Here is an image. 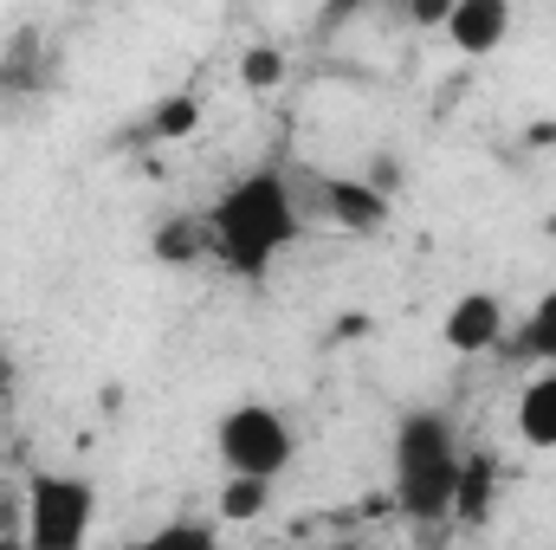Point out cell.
<instances>
[{
    "label": "cell",
    "mask_w": 556,
    "mask_h": 550,
    "mask_svg": "<svg viewBox=\"0 0 556 550\" xmlns=\"http://www.w3.org/2000/svg\"><path fill=\"white\" fill-rule=\"evenodd\" d=\"M201 221H207V260L247 285H260L304 234V208H298V188L285 168H253V175L227 182Z\"/></svg>",
    "instance_id": "6da1fadb"
},
{
    "label": "cell",
    "mask_w": 556,
    "mask_h": 550,
    "mask_svg": "<svg viewBox=\"0 0 556 550\" xmlns=\"http://www.w3.org/2000/svg\"><path fill=\"white\" fill-rule=\"evenodd\" d=\"M459 466H466V447H459L453 421H446L440 409H408L402 421H395V440H389V479H395V505H402L415 525H440V518H453Z\"/></svg>",
    "instance_id": "7a4b0ae2"
},
{
    "label": "cell",
    "mask_w": 556,
    "mask_h": 550,
    "mask_svg": "<svg viewBox=\"0 0 556 550\" xmlns=\"http://www.w3.org/2000/svg\"><path fill=\"white\" fill-rule=\"evenodd\" d=\"M98 525V486L78 473H26V545L78 550Z\"/></svg>",
    "instance_id": "3957f363"
},
{
    "label": "cell",
    "mask_w": 556,
    "mask_h": 550,
    "mask_svg": "<svg viewBox=\"0 0 556 550\" xmlns=\"http://www.w3.org/2000/svg\"><path fill=\"white\" fill-rule=\"evenodd\" d=\"M214 447H220V466L227 473H260V479L291 473V460H298V434H291V421L273 402L227 409L220 427H214Z\"/></svg>",
    "instance_id": "277c9868"
},
{
    "label": "cell",
    "mask_w": 556,
    "mask_h": 550,
    "mask_svg": "<svg viewBox=\"0 0 556 550\" xmlns=\"http://www.w3.org/2000/svg\"><path fill=\"white\" fill-rule=\"evenodd\" d=\"M505 330H511V317H505L498 291H459L440 317V337H446L453 357H485V350L505 343Z\"/></svg>",
    "instance_id": "5b68a950"
},
{
    "label": "cell",
    "mask_w": 556,
    "mask_h": 550,
    "mask_svg": "<svg viewBox=\"0 0 556 550\" xmlns=\"http://www.w3.org/2000/svg\"><path fill=\"white\" fill-rule=\"evenodd\" d=\"M440 33L453 39V52L492 59V52L511 39V0H453V13H446Z\"/></svg>",
    "instance_id": "8992f818"
},
{
    "label": "cell",
    "mask_w": 556,
    "mask_h": 550,
    "mask_svg": "<svg viewBox=\"0 0 556 550\" xmlns=\"http://www.w3.org/2000/svg\"><path fill=\"white\" fill-rule=\"evenodd\" d=\"M317 201H324V221H337L343 234H376V227L389 221V188L356 182V175H330V182H317Z\"/></svg>",
    "instance_id": "52a82bcc"
},
{
    "label": "cell",
    "mask_w": 556,
    "mask_h": 550,
    "mask_svg": "<svg viewBox=\"0 0 556 550\" xmlns=\"http://www.w3.org/2000/svg\"><path fill=\"white\" fill-rule=\"evenodd\" d=\"M518 440L525 447H538V453H556V363H544L531 383H525V396H518Z\"/></svg>",
    "instance_id": "ba28073f"
},
{
    "label": "cell",
    "mask_w": 556,
    "mask_h": 550,
    "mask_svg": "<svg viewBox=\"0 0 556 550\" xmlns=\"http://www.w3.org/2000/svg\"><path fill=\"white\" fill-rule=\"evenodd\" d=\"M492 499H498V460L492 453H466L459 492H453V518L459 525H485L492 518Z\"/></svg>",
    "instance_id": "9c48e42d"
},
{
    "label": "cell",
    "mask_w": 556,
    "mask_h": 550,
    "mask_svg": "<svg viewBox=\"0 0 556 550\" xmlns=\"http://www.w3.org/2000/svg\"><path fill=\"white\" fill-rule=\"evenodd\" d=\"M511 363H556V291L538 298V311L518 324V330H505V343H498Z\"/></svg>",
    "instance_id": "30bf717a"
},
{
    "label": "cell",
    "mask_w": 556,
    "mask_h": 550,
    "mask_svg": "<svg viewBox=\"0 0 556 550\" xmlns=\"http://www.w3.org/2000/svg\"><path fill=\"white\" fill-rule=\"evenodd\" d=\"M155 260H162V266H194V260H207V221H201V214L162 221V227H155Z\"/></svg>",
    "instance_id": "8fae6325"
},
{
    "label": "cell",
    "mask_w": 556,
    "mask_h": 550,
    "mask_svg": "<svg viewBox=\"0 0 556 550\" xmlns=\"http://www.w3.org/2000/svg\"><path fill=\"white\" fill-rule=\"evenodd\" d=\"M266 499H273V479H260V473H227L214 512H220V525H253V518L266 512Z\"/></svg>",
    "instance_id": "7c38bea8"
},
{
    "label": "cell",
    "mask_w": 556,
    "mask_h": 550,
    "mask_svg": "<svg viewBox=\"0 0 556 550\" xmlns=\"http://www.w3.org/2000/svg\"><path fill=\"white\" fill-rule=\"evenodd\" d=\"M39 52H46V39L26 26V33H13L7 39V59H0V85L7 91H33L39 85Z\"/></svg>",
    "instance_id": "4fadbf2b"
},
{
    "label": "cell",
    "mask_w": 556,
    "mask_h": 550,
    "mask_svg": "<svg viewBox=\"0 0 556 550\" xmlns=\"http://www.w3.org/2000/svg\"><path fill=\"white\" fill-rule=\"evenodd\" d=\"M201 124V104L194 98H162L155 117H149V137H188Z\"/></svg>",
    "instance_id": "5bb4252c"
},
{
    "label": "cell",
    "mask_w": 556,
    "mask_h": 550,
    "mask_svg": "<svg viewBox=\"0 0 556 550\" xmlns=\"http://www.w3.org/2000/svg\"><path fill=\"white\" fill-rule=\"evenodd\" d=\"M278 78H285V52H278V46H253V52L240 59V85H247V91H273Z\"/></svg>",
    "instance_id": "9a60e30c"
},
{
    "label": "cell",
    "mask_w": 556,
    "mask_h": 550,
    "mask_svg": "<svg viewBox=\"0 0 556 550\" xmlns=\"http://www.w3.org/2000/svg\"><path fill=\"white\" fill-rule=\"evenodd\" d=\"M0 538H26V486H0Z\"/></svg>",
    "instance_id": "2e32d148"
},
{
    "label": "cell",
    "mask_w": 556,
    "mask_h": 550,
    "mask_svg": "<svg viewBox=\"0 0 556 550\" xmlns=\"http://www.w3.org/2000/svg\"><path fill=\"white\" fill-rule=\"evenodd\" d=\"M220 532L214 525H194V518H175V525H162L155 532V545H214Z\"/></svg>",
    "instance_id": "e0dca14e"
},
{
    "label": "cell",
    "mask_w": 556,
    "mask_h": 550,
    "mask_svg": "<svg viewBox=\"0 0 556 550\" xmlns=\"http://www.w3.org/2000/svg\"><path fill=\"white\" fill-rule=\"evenodd\" d=\"M402 7L415 26H446V13H453V0H402Z\"/></svg>",
    "instance_id": "ac0fdd59"
},
{
    "label": "cell",
    "mask_w": 556,
    "mask_h": 550,
    "mask_svg": "<svg viewBox=\"0 0 556 550\" xmlns=\"http://www.w3.org/2000/svg\"><path fill=\"white\" fill-rule=\"evenodd\" d=\"M369 7H382V0H324V20H356Z\"/></svg>",
    "instance_id": "d6986e66"
},
{
    "label": "cell",
    "mask_w": 556,
    "mask_h": 550,
    "mask_svg": "<svg viewBox=\"0 0 556 550\" xmlns=\"http://www.w3.org/2000/svg\"><path fill=\"white\" fill-rule=\"evenodd\" d=\"M7 396H13V363H7V350H0V414H7Z\"/></svg>",
    "instance_id": "ffe728a7"
}]
</instances>
